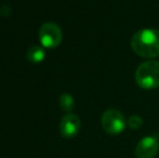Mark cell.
I'll list each match as a JSON object with an SVG mask.
<instances>
[{"label": "cell", "mask_w": 159, "mask_h": 158, "mask_svg": "<svg viewBox=\"0 0 159 158\" xmlns=\"http://www.w3.org/2000/svg\"><path fill=\"white\" fill-rule=\"evenodd\" d=\"M131 48L144 59L159 56V29L146 28L136 32L131 38Z\"/></svg>", "instance_id": "cell-1"}, {"label": "cell", "mask_w": 159, "mask_h": 158, "mask_svg": "<svg viewBox=\"0 0 159 158\" xmlns=\"http://www.w3.org/2000/svg\"><path fill=\"white\" fill-rule=\"evenodd\" d=\"M135 81L139 87L152 90L159 87V61L149 60L142 63L135 72Z\"/></svg>", "instance_id": "cell-2"}, {"label": "cell", "mask_w": 159, "mask_h": 158, "mask_svg": "<svg viewBox=\"0 0 159 158\" xmlns=\"http://www.w3.org/2000/svg\"><path fill=\"white\" fill-rule=\"evenodd\" d=\"M101 122L105 132L111 135H117L121 133L127 126V120L124 114L115 108L105 111L104 114L102 115Z\"/></svg>", "instance_id": "cell-3"}, {"label": "cell", "mask_w": 159, "mask_h": 158, "mask_svg": "<svg viewBox=\"0 0 159 158\" xmlns=\"http://www.w3.org/2000/svg\"><path fill=\"white\" fill-rule=\"evenodd\" d=\"M63 39V33L60 26L52 22L44 23L39 29V40L44 48L53 49L60 46Z\"/></svg>", "instance_id": "cell-4"}, {"label": "cell", "mask_w": 159, "mask_h": 158, "mask_svg": "<svg viewBox=\"0 0 159 158\" xmlns=\"http://www.w3.org/2000/svg\"><path fill=\"white\" fill-rule=\"evenodd\" d=\"M159 151V142L157 138L144 137L139 141L135 146L136 158H154Z\"/></svg>", "instance_id": "cell-5"}, {"label": "cell", "mask_w": 159, "mask_h": 158, "mask_svg": "<svg viewBox=\"0 0 159 158\" xmlns=\"http://www.w3.org/2000/svg\"><path fill=\"white\" fill-rule=\"evenodd\" d=\"M80 129V119L77 115L68 113L62 118L60 122V132L65 139H71L76 137Z\"/></svg>", "instance_id": "cell-6"}, {"label": "cell", "mask_w": 159, "mask_h": 158, "mask_svg": "<svg viewBox=\"0 0 159 158\" xmlns=\"http://www.w3.org/2000/svg\"><path fill=\"white\" fill-rule=\"evenodd\" d=\"M46 57V52L39 46L30 47L27 51V60L32 63H41Z\"/></svg>", "instance_id": "cell-7"}, {"label": "cell", "mask_w": 159, "mask_h": 158, "mask_svg": "<svg viewBox=\"0 0 159 158\" xmlns=\"http://www.w3.org/2000/svg\"><path fill=\"white\" fill-rule=\"evenodd\" d=\"M60 105H61L62 110L65 112L69 113L74 110L75 107V101H74V97H71L69 93H63V94L60 97Z\"/></svg>", "instance_id": "cell-8"}, {"label": "cell", "mask_w": 159, "mask_h": 158, "mask_svg": "<svg viewBox=\"0 0 159 158\" xmlns=\"http://www.w3.org/2000/svg\"><path fill=\"white\" fill-rule=\"evenodd\" d=\"M142 124H143V119L140 116H138V115H132L127 120V126L130 129H133V130L140 129L142 127Z\"/></svg>", "instance_id": "cell-9"}]
</instances>
